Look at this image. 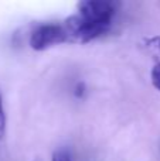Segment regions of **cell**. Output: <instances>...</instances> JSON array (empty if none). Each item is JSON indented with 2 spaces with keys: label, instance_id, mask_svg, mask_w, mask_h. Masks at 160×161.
I'll list each match as a JSON object with an SVG mask.
<instances>
[{
  "label": "cell",
  "instance_id": "7a4b0ae2",
  "mask_svg": "<svg viewBox=\"0 0 160 161\" xmlns=\"http://www.w3.org/2000/svg\"><path fill=\"white\" fill-rule=\"evenodd\" d=\"M67 42V34L58 23H44L34 28L30 36V47L36 51H44L57 44Z\"/></svg>",
  "mask_w": 160,
  "mask_h": 161
},
{
  "label": "cell",
  "instance_id": "6da1fadb",
  "mask_svg": "<svg viewBox=\"0 0 160 161\" xmlns=\"http://www.w3.org/2000/svg\"><path fill=\"white\" fill-rule=\"evenodd\" d=\"M116 4L109 0H85L78 3V13L70 16L62 27L70 42H89L111 28Z\"/></svg>",
  "mask_w": 160,
  "mask_h": 161
},
{
  "label": "cell",
  "instance_id": "8992f818",
  "mask_svg": "<svg viewBox=\"0 0 160 161\" xmlns=\"http://www.w3.org/2000/svg\"><path fill=\"white\" fill-rule=\"evenodd\" d=\"M85 92V83L84 82H78L75 86V91H74V95H75L77 97H82V95H84Z\"/></svg>",
  "mask_w": 160,
  "mask_h": 161
},
{
  "label": "cell",
  "instance_id": "52a82bcc",
  "mask_svg": "<svg viewBox=\"0 0 160 161\" xmlns=\"http://www.w3.org/2000/svg\"><path fill=\"white\" fill-rule=\"evenodd\" d=\"M150 42L153 44V47L157 48V51L160 53V37H156V38H152L150 40Z\"/></svg>",
  "mask_w": 160,
  "mask_h": 161
},
{
  "label": "cell",
  "instance_id": "3957f363",
  "mask_svg": "<svg viewBox=\"0 0 160 161\" xmlns=\"http://www.w3.org/2000/svg\"><path fill=\"white\" fill-rule=\"evenodd\" d=\"M6 133V113H4V106H3V97L0 93V140L4 137Z\"/></svg>",
  "mask_w": 160,
  "mask_h": 161
},
{
  "label": "cell",
  "instance_id": "5b68a950",
  "mask_svg": "<svg viewBox=\"0 0 160 161\" xmlns=\"http://www.w3.org/2000/svg\"><path fill=\"white\" fill-rule=\"evenodd\" d=\"M53 161H72V158L67 150H57L53 154Z\"/></svg>",
  "mask_w": 160,
  "mask_h": 161
},
{
  "label": "cell",
  "instance_id": "277c9868",
  "mask_svg": "<svg viewBox=\"0 0 160 161\" xmlns=\"http://www.w3.org/2000/svg\"><path fill=\"white\" fill-rule=\"evenodd\" d=\"M150 76H152V83L157 91H160V62L156 64L155 67L152 68V72H150Z\"/></svg>",
  "mask_w": 160,
  "mask_h": 161
}]
</instances>
